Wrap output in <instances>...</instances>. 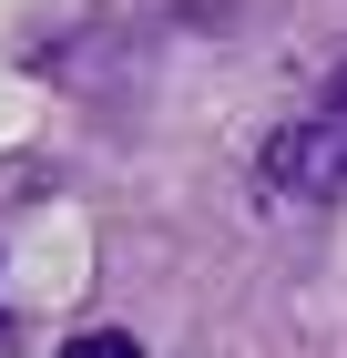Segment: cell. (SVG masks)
I'll return each mask as SVG.
<instances>
[{"instance_id":"6da1fadb","label":"cell","mask_w":347,"mask_h":358,"mask_svg":"<svg viewBox=\"0 0 347 358\" xmlns=\"http://www.w3.org/2000/svg\"><path fill=\"white\" fill-rule=\"evenodd\" d=\"M266 185L276 194H347V83L266 143Z\"/></svg>"},{"instance_id":"7a4b0ae2","label":"cell","mask_w":347,"mask_h":358,"mask_svg":"<svg viewBox=\"0 0 347 358\" xmlns=\"http://www.w3.org/2000/svg\"><path fill=\"white\" fill-rule=\"evenodd\" d=\"M61 358H143V348H133V338H123V328H82V338H72V348H61Z\"/></svg>"}]
</instances>
